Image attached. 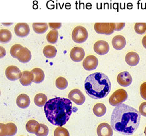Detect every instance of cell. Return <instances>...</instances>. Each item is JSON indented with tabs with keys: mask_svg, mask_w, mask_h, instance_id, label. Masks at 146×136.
<instances>
[{
	"mask_svg": "<svg viewBox=\"0 0 146 136\" xmlns=\"http://www.w3.org/2000/svg\"><path fill=\"white\" fill-rule=\"evenodd\" d=\"M48 101V98L44 94L39 93L35 96L34 98V102L36 106L38 107H42L44 106Z\"/></svg>",
	"mask_w": 146,
	"mask_h": 136,
	"instance_id": "cell-25",
	"label": "cell"
},
{
	"mask_svg": "<svg viewBox=\"0 0 146 136\" xmlns=\"http://www.w3.org/2000/svg\"><path fill=\"white\" fill-rule=\"evenodd\" d=\"M145 38H146V35H145Z\"/></svg>",
	"mask_w": 146,
	"mask_h": 136,
	"instance_id": "cell-41",
	"label": "cell"
},
{
	"mask_svg": "<svg viewBox=\"0 0 146 136\" xmlns=\"http://www.w3.org/2000/svg\"><path fill=\"white\" fill-rule=\"evenodd\" d=\"M59 33L58 31L56 29H52V30L49 32L47 34V41L51 43V44H55V43L58 41Z\"/></svg>",
	"mask_w": 146,
	"mask_h": 136,
	"instance_id": "cell-28",
	"label": "cell"
},
{
	"mask_svg": "<svg viewBox=\"0 0 146 136\" xmlns=\"http://www.w3.org/2000/svg\"><path fill=\"white\" fill-rule=\"evenodd\" d=\"M94 51L99 55H105L109 51V45L105 41H98L94 45Z\"/></svg>",
	"mask_w": 146,
	"mask_h": 136,
	"instance_id": "cell-13",
	"label": "cell"
},
{
	"mask_svg": "<svg viewBox=\"0 0 146 136\" xmlns=\"http://www.w3.org/2000/svg\"><path fill=\"white\" fill-rule=\"evenodd\" d=\"M117 81L119 85L123 87H127L131 84L132 78L129 72L124 71L118 74Z\"/></svg>",
	"mask_w": 146,
	"mask_h": 136,
	"instance_id": "cell-12",
	"label": "cell"
},
{
	"mask_svg": "<svg viewBox=\"0 0 146 136\" xmlns=\"http://www.w3.org/2000/svg\"><path fill=\"white\" fill-rule=\"evenodd\" d=\"M33 74V82L35 83H41L45 78L44 72L40 68H34L31 71Z\"/></svg>",
	"mask_w": 146,
	"mask_h": 136,
	"instance_id": "cell-22",
	"label": "cell"
},
{
	"mask_svg": "<svg viewBox=\"0 0 146 136\" xmlns=\"http://www.w3.org/2000/svg\"><path fill=\"white\" fill-rule=\"evenodd\" d=\"M49 134V129L48 126H46L45 124H41V127L39 131L36 134V136H48Z\"/></svg>",
	"mask_w": 146,
	"mask_h": 136,
	"instance_id": "cell-33",
	"label": "cell"
},
{
	"mask_svg": "<svg viewBox=\"0 0 146 136\" xmlns=\"http://www.w3.org/2000/svg\"><path fill=\"white\" fill-rule=\"evenodd\" d=\"M113 48L116 50H121L126 46V40L122 35H117L114 37L112 41Z\"/></svg>",
	"mask_w": 146,
	"mask_h": 136,
	"instance_id": "cell-17",
	"label": "cell"
},
{
	"mask_svg": "<svg viewBox=\"0 0 146 136\" xmlns=\"http://www.w3.org/2000/svg\"><path fill=\"white\" fill-rule=\"evenodd\" d=\"M94 29L98 34L110 35L115 31L114 23H96Z\"/></svg>",
	"mask_w": 146,
	"mask_h": 136,
	"instance_id": "cell-6",
	"label": "cell"
},
{
	"mask_svg": "<svg viewBox=\"0 0 146 136\" xmlns=\"http://www.w3.org/2000/svg\"><path fill=\"white\" fill-rule=\"evenodd\" d=\"M139 110L140 114L146 117V102H144L141 104V105L139 106Z\"/></svg>",
	"mask_w": 146,
	"mask_h": 136,
	"instance_id": "cell-35",
	"label": "cell"
},
{
	"mask_svg": "<svg viewBox=\"0 0 146 136\" xmlns=\"http://www.w3.org/2000/svg\"><path fill=\"white\" fill-rule=\"evenodd\" d=\"M85 56L84 50L80 47L73 48L70 52V57L74 62H80Z\"/></svg>",
	"mask_w": 146,
	"mask_h": 136,
	"instance_id": "cell-14",
	"label": "cell"
},
{
	"mask_svg": "<svg viewBox=\"0 0 146 136\" xmlns=\"http://www.w3.org/2000/svg\"><path fill=\"white\" fill-rule=\"evenodd\" d=\"M16 104L19 108H27L30 104V99H29V97L28 95L21 94L19 95L17 99H16Z\"/></svg>",
	"mask_w": 146,
	"mask_h": 136,
	"instance_id": "cell-19",
	"label": "cell"
},
{
	"mask_svg": "<svg viewBox=\"0 0 146 136\" xmlns=\"http://www.w3.org/2000/svg\"><path fill=\"white\" fill-rule=\"evenodd\" d=\"M43 54L46 58L51 59L54 58L57 54V50L54 46L51 45H48L45 46L43 49Z\"/></svg>",
	"mask_w": 146,
	"mask_h": 136,
	"instance_id": "cell-24",
	"label": "cell"
},
{
	"mask_svg": "<svg viewBox=\"0 0 146 136\" xmlns=\"http://www.w3.org/2000/svg\"><path fill=\"white\" fill-rule=\"evenodd\" d=\"M82 66L86 71L94 70L98 66V59L93 55H89L84 59Z\"/></svg>",
	"mask_w": 146,
	"mask_h": 136,
	"instance_id": "cell-11",
	"label": "cell"
},
{
	"mask_svg": "<svg viewBox=\"0 0 146 136\" xmlns=\"http://www.w3.org/2000/svg\"><path fill=\"white\" fill-rule=\"evenodd\" d=\"M124 23H114V27H115V31H120L121 29L124 28L125 26Z\"/></svg>",
	"mask_w": 146,
	"mask_h": 136,
	"instance_id": "cell-36",
	"label": "cell"
},
{
	"mask_svg": "<svg viewBox=\"0 0 146 136\" xmlns=\"http://www.w3.org/2000/svg\"><path fill=\"white\" fill-rule=\"evenodd\" d=\"M106 111H107L106 107L104 104L102 103L96 104L93 107V112L97 117L103 116L106 113Z\"/></svg>",
	"mask_w": 146,
	"mask_h": 136,
	"instance_id": "cell-27",
	"label": "cell"
},
{
	"mask_svg": "<svg viewBox=\"0 0 146 136\" xmlns=\"http://www.w3.org/2000/svg\"><path fill=\"white\" fill-rule=\"evenodd\" d=\"M21 136H22V135H21Z\"/></svg>",
	"mask_w": 146,
	"mask_h": 136,
	"instance_id": "cell-42",
	"label": "cell"
},
{
	"mask_svg": "<svg viewBox=\"0 0 146 136\" xmlns=\"http://www.w3.org/2000/svg\"><path fill=\"white\" fill-rule=\"evenodd\" d=\"M141 121V114L135 109L122 104L114 108L111 124L113 130L125 135L133 134Z\"/></svg>",
	"mask_w": 146,
	"mask_h": 136,
	"instance_id": "cell-1",
	"label": "cell"
},
{
	"mask_svg": "<svg viewBox=\"0 0 146 136\" xmlns=\"http://www.w3.org/2000/svg\"><path fill=\"white\" fill-rule=\"evenodd\" d=\"M128 98L127 92L124 89H119L115 91L113 94L111 95L109 99V104L112 106H118L122 104L125 102Z\"/></svg>",
	"mask_w": 146,
	"mask_h": 136,
	"instance_id": "cell-4",
	"label": "cell"
},
{
	"mask_svg": "<svg viewBox=\"0 0 146 136\" xmlns=\"http://www.w3.org/2000/svg\"><path fill=\"white\" fill-rule=\"evenodd\" d=\"M140 93L141 97L146 100V82L141 84L140 87Z\"/></svg>",
	"mask_w": 146,
	"mask_h": 136,
	"instance_id": "cell-34",
	"label": "cell"
},
{
	"mask_svg": "<svg viewBox=\"0 0 146 136\" xmlns=\"http://www.w3.org/2000/svg\"><path fill=\"white\" fill-rule=\"evenodd\" d=\"M5 74L6 78H7L9 80L14 81L21 78L22 72L19 70V69L18 67H16V66H9L6 69Z\"/></svg>",
	"mask_w": 146,
	"mask_h": 136,
	"instance_id": "cell-8",
	"label": "cell"
},
{
	"mask_svg": "<svg viewBox=\"0 0 146 136\" xmlns=\"http://www.w3.org/2000/svg\"><path fill=\"white\" fill-rule=\"evenodd\" d=\"M5 50L3 47H1V58L3 57V55H5Z\"/></svg>",
	"mask_w": 146,
	"mask_h": 136,
	"instance_id": "cell-38",
	"label": "cell"
},
{
	"mask_svg": "<svg viewBox=\"0 0 146 136\" xmlns=\"http://www.w3.org/2000/svg\"><path fill=\"white\" fill-rule=\"evenodd\" d=\"M68 98L71 101L79 105L83 104L86 101L84 95L78 89H74L69 92Z\"/></svg>",
	"mask_w": 146,
	"mask_h": 136,
	"instance_id": "cell-7",
	"label": "cell"
},
{
	"mask_svg": "<svg viewBox=\"0 0 146 136\" xmlns=\"http://www.w3.org/2000/svg\"><path fill=\"white\" fill-rule=\"evenodd\" d=\"M1 126V134L0 136H14L17 133L18 129L14 123L0 124Z\"/></svg>",
	"mask_w": 146,
	"mask_h": 136,
	"instance_id": "cell-9",
	"label": "cell"
},
{
	"mask_svg": "<svg viewBox=\"0 0 146 136\" xmlns=\"http://www.w3.org/2000/svg\"><path fill=\"white\" fill-rule=\"evenodd\" d=\"M88 38V32L83 26H78L73 29L72 33V40L76 43L84 42Z\"/></svg>",
	"mask_w": 146,
	"mask_h": 136,
	"instance_id": "cell-5",
	"label": "cell"
},
{
	"mask_svg": "<svg viewBox=\"0 0 146 136\" xmlns=\"http://www.w3.org/2000/svg\"><path fill=\"white\" fill-rule=\"evenodd\" d=\"M54 136H70L69 131L66 128L58 127L54 130Z\"/></svg>",
	"mask_w": 146,
	"mask_h": 136,
	"instance_id": "cell-31",
	"label": "cell"
},
{
	"mask_svg": "<svg viewBox=\"0 0 146 136\" xmlns=\"http://www.w3.org/2000/svg\"><path fill=\"white\" fill-rule=\"evenodd\" d=\"M41 127V124L38 121L35 120L29 121L26 125V129L29 133L36 134L39 131Z\"/></svg>",
	"mask_w": 146,
	"mask_h": 136,
	"instance_id": "cell-21",
	"label": "cell"
},
{
	"mask_svg": "<svg viewBox=\"0 0 146 136\" xmlns=\"http://www.w3.org/2000/svg\"><path fill=\"white\" fill-rule=\"evenodd\" d=\"M84 88L89 97L94 99H101L106 97L110 92L111 82L104 73L95 72L86 78Z\"/></svg>",
	"mask_w": 146,
	"mask_h": 136,
	"instance_id": "cell-3",
	"label": "cell"
},
{
	"mask_svg": "<svg viewBox=\"0 0 146 136\" xmlns=\"http://www.w3.org/2000/svg\"><path fill=\"white\" fill-rule=\"evenodd\" d=\"M15 34L18 37H26L30 32V28L29 25L26 23H19L15 26Z\"/></svg>",
	"mask_w": 146,
	"mask_h": 136,
	"instance_id": "cell-10",
	"label": "cell"
},
{
	"mask_svg": "<svg viewBox=\"0 0 146 136\" xmlns=\"http://www.w3.org/2000/svg\"><path fill=\"white\" fill-rule=\"evenodd\" d=\"M12 34L11 31L6 29H2L0 31V41L2 43H7L11 40Z\"/></svg>",
	"mask_w": 146,
	"mask_h": 136,
	"instance_id": "cell-26",
	"label": "cell"
},
{
	"mask_svg": "<svg viewBox=\"0 0 146 136\" xmlns=\"http://www.w3.org/2000/svg\"><path fill=\"white\" fill-rule=\"evenodd\" d=\"M140 61L139 56L135 52H129L125 56V61L127 64L131 66H135L138 64Z\"/></svg>",
	"mask_w": 146,
	"mask_h": 136,
	"instance_id": "cell-18",
	"label": "cell"
},
{
	"mask_svg": "<svg viewBox=\"0 0 146 136\" xmlns=\"http://www.w3.org/2000/svg\"><path fill=\"white\" fill-rule=\"evenodd\" d=\"M23 48V46H22L21 44H17L13 45L10 49V54L12 57L14 58H17L18 52L20 51Z\"/></svg>",
	"mask_w": 146,
	"mask_h": 136,
	"instance_id": "cell-32",
	"label": "cell"
},
{
	"mask_svg": "<svg viewBox=\"0 0 146 136\" xmlns=\"http://www.w3.org/2000/svg\"><path fill=\"white\" fill-rule=\"evenodd\" d=\"M19 82L23 86H29L33 82V74L32 72L25 71L22 72L21 78L19 79Z\"/></svg>",
	"mask_w": 146,
	"mask_h": 136,
	"instance_id": "cell-20",
	"label": "cell"
},
{
	"mask_svg": "<svg viewBox=\"0 0 146 136\" xmlns=\"http://www.w3.org/2000/svg\"><path fill=\"white\" fill-rule=\"evenodd\" d=\"M97 134L98 136H112L113 131L111 125L108 123H101L97 128Z\"/></svg>",
	"mask_w": 146,
	"mask_h": 136,
	"instance_id": "cell-15",
	"label": "cell"
},
{
	"mask_svg": "<svg viewBox=\"0 0 146 136\" xmlns=\"http://www.w3.org/2000/svg\"><path fill=\"white\" fill-rule=\"evenodd\" d=\"M56 86L59 89L63 90L68 87V82L64 78L59 77L56 81Z\"/></svg>",
	"mask_w": 146,
	"mask_h": 136,
	"instance_id": "cell-29",
	"label": "cell"
},
{
	"mask_svg": "<svg viewBox=\"0 0 146 136\" xmlns=\"http://www.w3.org/2000/svg\"><path fill=\"white\" fill-rule=\"evenodd\" d=\"M134 30L139 34H142L146 31L145 23H136L134 26Z\"/></svg>",
	"mask_w": 146,
	"mask_h": 136,
	"instance_id": "cell-30",
	"label": "cell"
},
{
	"mask_svg": "<svg viewBox=\"0 0 146 136\" xmlns=\"http://www.w3.org/2000/svg\"><path fill=\"white\" fill-rule=\"evenodd\" d=\"M72 102L69 99L56 97L49 99L44 105V112L48 121L62 127L69 121L72 114Z\"/></svg>",
	"mask_w": 146,
	"mask_h": 136,
	"instance_id": "cell-2",
	"label": "cell"
},
{
	"mask_svg": "<svg viewBox=\"0 0 146 136\" xmlns=\"http://www.w3.org/2000/svg\"><path fill=\"white\" fill-rule=\"evenodd\" d=\"M49 27H50L51 28H53L54 29H58V28H61V23H49Z\"/></svg>",
	"mask_w": 146,
	"mask_h": 136,
	"instance_id": "cell-37",
	"label": "cell"
},
{
	"mask_svg": "<svg viewBox=\"0 0 146 136\" xmlns=\"http://www.w3.org/2000/svg\"><path fill=\"white\" fill-rule=\"evenodd\" d=\"M142 45H143L144 48L146 49V38H145V36L143 38V39H142Z\"/></svg>",
	"mask_w": 146,
	"mask_h": 136,
	"instance_id": "cell-39",
	"label": "cell"
},
{
	"mask_svg": "<svg viewBox=\"0 0 146 136\" xmlns=\"http://www.w3.org/2000/svg\"><path fill=\"white\" fill-rule=\"evenodd\" d=\"M144 134H145V136H146V127H145V129H144Z\"/></svg>",
	"mask_w": 146,
	"mask_h": 136,
	"instance_id": "cell-40",
	"label": "cell"
},
{
	"mask_svg": "<svg viewBox=\"0 0 146 136\" xmlns=\"http://www.w3.org/2000/svg\"><path fill=\"white\" fill-rule=\"evenodd\" d=\"M31 52L28 48L23 47L21 50L18 52L17 59L22 63H27L31 59Z\"/></svg>",
	"mask_w": 146,
	"mask_h": 136,
	"instance_id": "cell-16",
	"label": "cell"
},
{
	"mask_svg": "<svg viewBox=\"0 0 146 136\" xmlns=\"http://www.w3.org/2000/svg\"><path fill=\"white\" fill-rule=\"evenodd\" d=\"M48 25L46 23H34L33 24V29L38 34H43L48 29Z\"/></svg>",
	"mask_w": 146,
	"mask_h": 136,
	"instance_id": "cell-23",
	"label": "cell"
}]
</instances>
